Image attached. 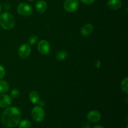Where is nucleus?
I'll return each mask as SVG.
<instances>
[{
  "mask_svg": "<svg viewBox=\"0 0 128 128\" xmlns=\"http://www.w3.org/2000/svg\"><path fill=\"white\" fill-rule=\"evenodd\" d=\"M78 8V0H66L64 2V8L68 12H74L76 11Z\"/></svg>",
  "mask_w": 128,
  "mask_h": 128,
  "instance_id": "nucleus-5",
  "label": "nucleus"
},
{
  "mask_svg": "<svg viewBox=\"0 0 128 128\" xmlns=\"http://www.w3.org/2000/svg\"><path fill=\"white\" fill-rule=\"evenodd\" d=\"M35 8L38 13L43 14L47 10V3L44 0H39L36 2Z\"/></svg>",
  "mask_w": 128,
  "mask_h": 128,
  "instance_id": "nucleus-10",
  "label": "nucleus"
},
{
  "mask_svg": "<svg viewBox=\"0 0 128 128\" xmlns=\"http://www.w3.org/2000/svg\"><path fill=\"white\" fill-rule=\"evenodd\" d=\"M18 124V128H31V122L27 120H22Z\"/></svg>",
  "mask_w": 128,
  "mask_h": 128,
  "instance_id": "nucleus-16",
  "label": "nucleus"
},
{
  "mask_svg": "<svg viewBox=\"0 0 128 128\" xmlns=\"http://www.w3.org/2000/svg\"><path fill=\"white\" fill-rule=\"evenodd\" d=\"M68 53L66 51H60L58 52L56 54V58L58 60L63 61L67 58Z\"/></svg>",
  "mask_w": 128,
  "mask_h": 128,
  "instance_id": "nucleus-15",
  "label": "nucleus"
},
{
  "mask_svg": "<svg viewBox=\"0 0 128 128\" xmlns=\"http://www.w3.org/2000/svg\"><path fill=\"white\" fill-rule=\"evenodd\" d=\"M1 10H2V8H1V6L0 5V12H1Z\"/></svg>",
  "mask_w": 128,
  "mask_h": 128,
  "instance_id": "nucleus-26",
  "label": "nucleus"
},
{
  "mask_svg": "<svg viewBox=\"0 0 128 128\" xmlns=\"http://www.w3.org/2000/svg\"><path fill=\"white\" fill-rule=\"evenodd\" d=\"M15 25V19L11 14L3 12L0 14V26L5 30H11Z\"/></svg>",
  "mask_w": 128,
  "mask_h": 128,
  "instance_id": "nucleus-2",
  "label": "nucleus"
},
{
  "mask_svg": "<svg viewBox=\"0 0 128 128\" xmlns=\"http://www.w3.org/2000/svg\"><path fill=\"white\" fill-rule=\"evenodd\" d=\"M21 120V112L16 107L8 108L2 114L1 122L4 126L10 128H15Z\"/></svg>",
  "mask_w": 128,
  "mask_h": 128,
  "instance_id": "nucleus-1",
  "label": "nucleus"
},
{
  "mask_svg": "<svg viewBox=\"0 0 128 128\" xmlns=\"http://www.w3.org/2000/svg\"><path fill=\"white\" fill-rule=\"evenodd\" d=\"M31 116L34 121L40 122L43 121L45 117V112L42 107L40 106H35L31 111Z\"/></svg>",
  "mask_w": 128,
  "mask_h": 128,
  "instance_id": "nucleus-3",
  "label": "nucleus"
},
{
  "mask_svg": "<svg viewBox=\"0 0 128 128\" xmlns=\"http://www.w3.org/2000/svg\"><path fill=\"white\" fill-rule=\"evenodd\" d=\"M12 103V100L8 95L0 94V107L8 108Z\"/></svg>",
  "mask_w": 128,
  "mask_h": 128,
  "instance_id": "nucleus-9",
  "label": "nucleus"
},
{
  "mask_svg": "<svg viewBox=\"0 0 128 128\" xmlns=\"http://www.w3.org/2000/svg\"><path fill=\"white\" fill-rule=\"evenodd\" d=\"M38 103L40 104V106H41V107L44 106V101H39Z\"/></svg>",
  "mask_w": 128,
  "mask_h": 128,
  "instance_id": "nucleus-24",
  "label": "nucleus"
},
{
  "mask_svg": "<svg viewBox=\"0 0 128 128\" xmlns=\"http://www.w3.org/2000/svg\"><path fill=\"white\" fill-rule=\"evenodd\" d=\"M28 1H34V0H28Z\"/></svg>",
  "mask_w": 128,
  "mask_h": 128,
  "instance_id": "nucleus-27",
  "label": "nucleus"
},
{
  "mask_svg": "<svg viewBox=\"0 0 128 128\" xmlns=\"http://www.w3.org/2000/svg\"><path fill=\"white\" fill-rule=\"evenodd\" d=\"M4 7H5V10H10V4L9 3H6L4 4Z\"/></svg>",
  "mask_w": 128,
  "mask_h": 128,
  "instance_id": "nucleus-23",
  "label": "nucleus"
},
{
  "mask_svg": "<svg viewBox=\"0 0 128 128\" xmlns=\"http://www.w3.org/2000/svg\"><path fill=\"white\" fill-rule=\"evenodd\" d=\"M101 114L98 111H91L89 112L87 114V120L89 122L95 123L101 120Z\"/></svg>",
  "mask_w": 128,
  "mask_h": 128,
  "instance_id": "nucleus-8",
  "label": "nucleus"
},
{
  "mask_svg": "<svg viewBox=\"0 0 128 128\" xmlns=\"http://www.w3.org/2000/svg\"><path fill=\"white\" fill-rule=\"evenodd\" d=\"M29 98L32 104H38L40 101V95L36 91H32L29 94Z\"/></svg>",
  "mask_w": 128,
  "mask_h": 128,
  "instance_id": "nucleus-13",
  "label": "nucleus"
},
{
  "mask_svg": "<svg viewBox=\"0 0 128 128\" xmlns=\"http://www.w3.org/2000/svg\"><path fill=\"white\" fill-rule=\"evenodd\" d=\"M38 49L40 52L42 54H47L50 52V45L46 40H41L38 44Z\"/></svg>",
  "mask_w": 128,
  "mask_h": 128,
  "instance_id": "nucleus-7",
  "label": "nucleus"
},
{
  "mask_svg": "<svg viewBox=\"0 0 128 128\" xmlns=\"http://www.w3.org/2000/svg\"><path fill=\"white\" fill-rule=\"evenodd\" d=\"M10 95H11V97L12 98L16 99L17 98H18L20 95V92L18 89H13L12 91L10 92Z\"/></svg>",
  "mask_w": 128,
  "mask_h": 128,
  "instance_id": "nucleus-18",
  "label": "nucleus"
},
{
  "mask_svg": "<svg viewBox=\"0 0 128 128\" xmlns=\"http://www.w3.org/2000/svg\"><path fill=\"white\" fill-rule=\"evenodd\" d=\"M38 41V37L36 35H32L30 37V38L28 39V42L30 44L32 45L34 44L36 42Z\"/></svg>",
  "mask_w": 128,
  "mask_h": 128,
  "instance_id": "nucleus-19",
  "label": "nucleus"
},
{
  "mask_svg": "<svg viewBox=\"0 0 128 128\" xmlns=\"http://www.w3.org/2000/svg\"><path fill=\"white\" fill-rule=\"evenodd\" d=\"M108 6L111 10H118L122 6V2L121 0H108Z\"/></svg>",
  "mask_w": 128,
  "mask_h": 128,
  "instance_id": "nucleus-12",
  "label": "nucleus"
},
{
  "mask_svg": "<svg viewBox=\"0 0 128 128\" xmlns=\"http://www.w3.org/2000/svg\"><path fill=\"white\" fill-rule=\"evenodd\" d=\"M10 86L8 83L6 81L4 80H0V92L4 93L8 91Z\"/></svg>",
  "mask_w": 128,
  "mask_h": 128,
  "instance_id": "nucleus-14",
  "label": "nucleus"
},
{
  "mask_svg": "<svg viewBox=\"0 0 128 128\" xmlns=\"http://www.w3.org/2000/svg\"><path fill=\"white\" fill-rule=\"evenodd\" d=\"M31 52V47L28 44H22L18 50V54L22 59H26L30 55Z\"/></svg>",
  "mask_w": 128,
  "mask_h": 128,
  "instance_id": "nucleus-6",
  "label": "nucleus"
},
{
  "mask_svg": "<svg viewBox=\"0 0 128 128\" xmlns=\"http://www.w3.org/2000/svg\"><path fill=\"white\" fill-rule=\"evenodd\" d=\"M82 128H91L90 124L88 123V122H86V123H84L82 125Z\"/></svg>",
  "mask_w": 128,
  "mask_h": 128,
  "instance_id": "nucleus-22",
  "label": "nucleus"
},
{
  "mask_svg": "<svg viewBox=\"0 0 128 128\" xmlns=\"http://www.w3.org/2000/svg\"><path fill=\"white\" fill-rule=\"evenodd\" d=\"M128 78L126 77L121 82V88L122 91L126 94L128 93Z\"/></svg>",
  "mask_w": 128,
  "mask_h": 128,
  "instance_id": "nucleus-17",
  "label": "nucleus"
},
{
  "mask_svg": "<svg viewBox=\"0 0 128 128\" xmlns=\"http://www.w3.org/2000/svg\"><path fill=\"white\" fill-rule=\"evenodd\" d=\"M94 27L91 24L88 23L86 24L84 26H83L82 27L81 30V33L82 36H86L90 35L91 32L93 31Z\"/></svg>",
  "mask_w": 128,
  "mask_h": 128,
  "instance_id": "nucleus-11",
  "label": "nucleus"
},
{
  "mask_svg": "<svg viewBox=\"0 0 128 128\" xmlns=\"http://www.w3.org/2000/svg\"><path fill=\"white\" fill-rule=\"evenodd\" d=\"M17 11L21 16H25V17L31 16L32 14V9L31 6L25 2H22L18 5Z\"/></svg>",
  "mask_w": 128,
  "mask_h": 128,
  "instance_id": "nucleus-4",
  "label": "nucleus"
},
{
  "mask_svg": "<svg viewBox=\"0 0 128 128\" xmlns=\"http://www.w3.org/2000/svg\"><path fill=\"white\" fill-rule=\"evenodd\" d=\"M92 128H104L103 126H101V125H96V126H94Z\"/></svg>",
  "mask_w": 128,
  "mask_h": 128,
  "instance_id": "nucleus-25",
  "label": "nucleus"
},
{
  "mask_svg": "<svg viewBox=\"0 0 128 128\" xmlns=\"http://www.w3.org/2000/svg\"><path fill=\"white\" fill-rule=\"evenodd\" d=\"M82 3L85 4H91L95 1V0H80Z\"/></svg>",
  "mask_w": 128,
  "mask_h": 128,
  "instance_id": "nucleus-21",
  "label": "nucleus"
},
{
  "mask_svg": "<svg viewBox=\"0 0 128 128\" xmlns=\"http://www.w3.org/2000/svg\"><path fill=\"white\" fill-rule=\"evenodd\" d=\"M6 74V71H5L4 68L3 66L0 65V79L3 78Z\"/></svg>",
  "mask_w": 128,
  "mask_h": 128,
  "instance_id": "nucleus-20",
  "label": "nucleus"
}]
</instances>
